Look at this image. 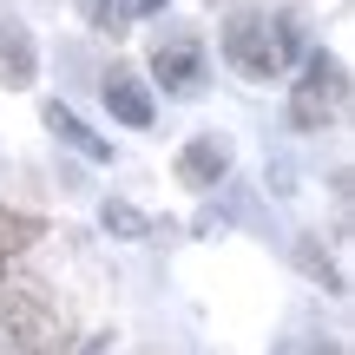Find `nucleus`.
<instances>
[{
	"instance_id": "423d86ee",
	"label": "nucleus",
	"mask_w": 355,
	"mask_h": 355,
	"mask_svg": "<svg viewBox=\"0 0 355 355\" xmlns=\"http://www.w3.org/2000/svg\"><path fill=\"white\" fill-rule=\"evenodd\" d=\"M224 171H230V139L224 132H198V139L178 152V178H184L191 191H211Z\"/></svg>"
},
{
	"instance_id": "7ed1b4c3",
	"label": "nucleus",
	"mask_w": 355,
	"mask_h": 355,
	"mask_svg": "<svg viewBox=\"0 0 355 355\" xmlns=\"http://www.w3.org/2000/svg\"><path fill=\"white\" fill-rule=\"evenodd\" d=\"M224 60L237 66L243 79H277L283 73V46H277V26L263 13H237L224 26Z\"/></svg>"
},
{
	"instance_id": "0eeeda50",
	"label": "nucleus",
	"mask_w": 355,
	"mask_h": 355,
	"mask_svg": "<svg viewBox=\"0 0 355 355\" xmlns=\"http://www.w3.org/2000/svg\"><path fill=\"white\" fill-rule=\"evenodd\" d=\"M33 73H40V53H33V40H26V26L20 20H0V86L26 92Z\"/></svg>"
},
{
	"instance_id": "6e6552de",
	"label": "nucleus",
	"mask_w": 355,
	"mask_h": 355,
	"mask_svg": "<svg viewBox=\"0 0 355 355\" xmlns=\"http://www.w3.org/2000/svg\"><path fill=\"white\" fill-rule=\"evenodd\" d=\"M46 132H53V139H66V145H73L79 158H92V165H105V158H112V145H105L99 132H92L86 119L73 112V105H60V99L46 105Z\"/></svg>"
},
{
	"instance_id": "4468645a",
	"label": "nucleus",
	"mask_w": 355,
	"mask_h": 355,
	"mask_svg": "<svg viewBox=\"0 0 355 355\" xmlns=\"http://www.w3.org/2000/svg\"><path fill=\"white\" fill-rule=\"evenodd\" d=\"M158 7H165V0H119L112 20H145V13H158Z\"/></svg>"
},
{
	"instance_id": "20e7f679",
	"label": "nucleus",
	"mask_w": 355,
	"mask_h": 355,
	"mask_svg": "<svg viewBox=\"0 0 355 355\" xmlns=\"http://www.w3.org/2000/svg\"><path fill=\"white\" fill-rule=\"evenodd\" d=\"M152 79L165 92H178V99H198V86H204V46L191 33L158 40V46H152Z\"/></svg>"
},
{
	"instance_id": "f03ea898",
	"label": "nucleus",
	"mask_w": 355,
	"mask_h": 355,
	"mask_svg": "<svg viewBox=\"0 0 355 355\" xmlns=\"http://www.w3.org/2000/svg\"><path fill=\"white\" fill-rule=\"evenodd\" d=\"M349 105V66L336 53H303V79L290 92V125L296 132H322L336 125Z\"/></svg>"
},
{
	"instance_id": "ddd939ff",
	"label": "nucleus",
	"mask_w": 355,
	"mask_h": 355,
	"mask_svg": "<svg viewBox=\"0 0 355 355\" xmlns=\"http://www.w3.org/2000/svg\"><path fill=\"white\" fill-rule=\"evenodd\" d=\"M79 13H86V26H99V33H119V20H112V0H79Z\"/></svg>"
},
{
	"instance_id": "1a4fd4ad",
	"label": "nucleus",
	"mask_w": 355,
	"mask_h": 355,
	"mask_svg": "<svg viewBox=\"0 0 355 355\" xmlns=\"http://www.w3.org/2000/svg\"><path fill=\"white\" fill-rule=\"evenodd\" d=\"M40 230H46L40 217H26V211H7V204H0V277H7V263H13L20 250H33V243H40Z\"/></svg>"
},
{
	"instance_id": "f8f14e48",
	"label": "nucleus",
	"mask_w": 355,
	"mask_h": 355,
	"mask_svg": "<svg viewBox=\"0 0 355 355\" xmlns=\"http://www.w3.org/2000/svg\"><path fill=\"white\" fill-rule=\"evenodd\" d=\"M296 257H303V270H309V277H322L329 290H343V277L329 270V257H316V237H303V243H296Z\"/></svg>"
},
{
	"instance_id": "f257e3e1",
	"label": "nucleus",
	"mask_w": 355,
	"mask_h": 355,
	"mask_svg": "<svg viewBox=\"0 0 355 355\" xmlns=\"http://www.w3.org/2000/svg\"><path fill=\"white\" fill-rule=\"evenodd\" d=\"M66 322L46 303V290H7L0 296V355H60Z\"/></svg>"
},
{
	"instance_id": "9d476101",
	"label": "nucleus",
	"mask_w": 355,
	"mask_h": 355,
	"mask_svg": "<svg viewBox=\"0 0 355 355\" xmlns=\"http://www.w3.org/2000/svg\"><path fill=\"white\" fill-rule=\"evenodd\" d=\"M270 26H277L283 66H290V60H303V53H309V40H303V13H296V7H283V13H277V20H270Z\"/></svg>"
},
{
	"instance_id": "39448f33",
	"label": "nucleus",
	"mask_w": 355,
	"mask_h": 355,
	"mask_svg": "<svg viewBox=\"0 0 355 355\" xmlns=\"http://www.w3.org/2000/svg\"><path fill=\"white\" fill-rule=\"evenodd\" d=\"M99 99L112 105V119H119V125H132V132H145V125L158 119V105H152V92H145V79L125 73V66H112V73H105Z\"/></svg>"
},
{
	"instance_id": "9b49d317",
	"label": "nucleus",
	"mask_w": 355,
	"mask_h": 355,
	"mask_svg": "<svg viewBox=\"0 0 355 355\" xmlns=\"http://www.w3.org/2000/svg\"><path fill=\"white\" fill-rule=\"evenodd\" d=\"M99 224L105 230H112V237H145V230H152V217H145V211H132V204H105V211H99Z\"/></svg>"
}]
</instances>
